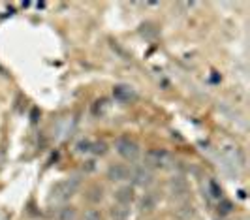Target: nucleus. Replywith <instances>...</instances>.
<instances>
[{
  "label": "nucleus",
  "mask_w": 250,
  "mask_h": 220,
  "mask_svg": "<svg viewBox=\"0 0 250 220\" xmlns=\"http://www.w3.org/2000/svg\"><path fill=\"white\" fill-rule=\"evenodd\" d=\"M218 220H222V219H218Z\"/></svg>",
  "instance_id": "obj_20"
},
{
  "label": "nucleus",
  "mask_w": 250,
  "mask_h": 220,
  "mask_svg": "<svg viewBox=\"0 0 250 220\" xmlns=\"http://www.w3.org/2000/svg\"><path fill=\"white\" fill-rule=\"evenodd\" d=\"M79 190V181L77 179H64V181H59V183L53 186L51 190V198L55 201H68L72 199Z\"/></svg>",
  "instance_id": "obj_1"
},
{
  "label": "nucleus",
  "mask_w": 250,
  "mask_h": 220,
  "mask_svg": "<svg viewBox=\"0 0 250 220\" xmlns=\"http://www.w3.org/2000/svg\"><path fill=\"white\" fill-rule=\"evenodd\" d=\"M209 186H211V190H213V196L214 198H220V194H222V190H220V188H218V186H216V183H211L209 184Z\"/></svg>",
  "instance_id": "obj_18"
},
{
  "label": "nucleus",
  "mask_w": 250,
  "mask_h": 220,
  "mask_svg": "<svg viewBox=\"0 0 250 220\" xmlns=\"http://www.w3.org/2000/svg\"><path fill=\"white\" fill-rule=\"evenodd\" d=\"M130 179L134 181L136 186H143V188H149L150 184L154 183V177L150 173L149 168H138V170L130 171Z\"/></svg>",
  "instance_id": "obj_4"
},
{
  "label": "nucleus",
  "mask_w": 250,
  "mask_h": 220,
  "mask_svg": "<svg viewBox=\"0 0 250 220\" xmlns=\"http://www.w3.org/2000/svg\"><path fill=\"white\" fill-rule=\"evenodd\" d=\"M130 168L126 164H111L107 168V179L113 183H123L126 179H130Z\"/></svg>",
  "instance_id": "obj_5"
},
{
  "label": "nucleus",
  "mask_w": 250,
  "mask_h": 220,
  "mask_svg": "<svg viewBox=\"0 0 250 220\" xmlns=\"http://www.w3.org/2000/svg\"><path fill=\"white\" fill-rule=\"evenodd\" d=\"M156 203H158V198L152 192H147V194L141 196V199H139V211L141 213H152L156 209Z\"/></svg>",
  "instance_id": "obj_10"
},
{
  "label": "nucleus",
  "mask_w": 250,
  "mask_h": 220,
  "mask_svg": "<svg viewBox=\"0 0 250 220\" xmlns=\"http://www.w3.org/2000/svg\"><path fill=\"white\" fill-rule=\"evenodd\" d=\"M90 153L96 154V156L107 154V143H105V141H96V143H92V151H90Z\"/></svg>",
  "instance_id": "obj_16"
},
{
  "label": "nucleus",
  "mask_w": 250,
  "mask_h": 220,
  "mask_svg": "<svg viewBox=\"0 0 250 220\" xmlns=\"http://www.w3.org/2000/svg\"><path fill=\"white\" fill-rule=\"evenodd\" d=\"M109 215H111L113 220H126L128 215H130V209L126 207V205H113Z\"/></svg>",
  "instance_id": "obj_11"
},
{
  "label": "nucleus",
  "mask_w": 250,
  "mask_h": 220,
  "mask_svg": "<svg viewBox=\"0 0 250 220\" xmlns=\"http://www.w3.org/2000/svg\"><path fill=\"white\" fill-rule=\"evenodd\" d=\"M109 110V102L105 100V98H100V100H96L94 104H92V113L96 115V117H104L105 113Z\"/></svg>",
  "instance_id": "obj_12"
},
{
  "label": "nucleus",
  "mask_w": 250,
  "mask_h": 220,
  "mask_svg": "<svg viewBox=\"0 0 250 220\" xmlns=\"http://www.w3.org/2000/svg\"><path fill=\"white\" fill-rule=\"evenodd\" d=\"M216 211H218V215H220V217H228V215L233 211V203H231L229 199H220Z\"/></svg>",
  "instance_id": "obj_14"
},
{
  "label": "nucleus",
  "mask_w": 250,
  "mask_h": 220,
  "mask_svg": "<svg viewBox=\"0 0 250 220\" xmlns=\"http://www.w3.org/2000/svg\"><path fill=\"white\" fill-rule=\"evenodd\" d=\"M83 220H104V215H102L98 209H88L83 215Z\"/></svg>",
  "instance_id": "obj_17"
},
{
  "label": "nucleus",
  "mask_w": 250,
  "mask_h": 220,
  "mask_svg": "<svg viewBox=\"0 0 250 220\" xmlns=\"http://www.w3.org/2000/svg\"><path fill=\"white\" fill-rule=\"evenodd\" d=\"M113 98L121 104H130L138 98V94L130 85H115L113 87Z\"/></svg>",
  "instance_id": "obj_6"
},
{
  "label": "nucleus",
  "mask_w": 250,
  "mask_h": 220,
  "mask_svg": "<svg viewBox=\"0 0 250 220\" xmlns=\"http://www.w3.org/2000/svg\"><path fill=\"white\" fill-rule=\"evenodd\" d=\"M171 164V154L164 149H150L145 154V168L149 170H167Z\"/></svg>",
  "instance_id": "obj_2"
},
{
  "label": "nucleus",
  "mask_w": 250,
  "mask_h": 220,
  "mask_svg": "<svg viewBox=\"0 0 250 220\" xmlns=\"http://www.w3.org/2000/svg\"><path fill=\"white\" fill-rule=\"evenodd\" d=\"M167 190L171 196H185L188 192V184L183 177H173L167 183Z\"/></svg>",
  "instance_id": "obj_8"
},
{
  "label": "nucleus",
  "mask_w": 250,
  "mask_h": 220,
  "mask_svg": "<svg viewBox=\"0 0 250 220\" xmlns=\"http://www.w3.org/2000/svg\"><path fill=\"white\" fill-rule=\"evenodd\" d=\"M115 199H117L119 205H126V207H128V205L136 199V196H134V186H130V184L119 186V188L115 190Z\"/></svg>",
  "instance_id": "obj_7"
},
{
  "label": "nucleus",
  "mask_w": 250,
  "mask_h": 220,
  "mask_svg": "<svg viewBox=\"0 0 250 220\" xmlns=\"http://www.w3.org/2000/svg\"><path fill=\"white\" fill-rule=\"evenodd\" d=\"M75 151H77L79 154H88V153L92 151V141H90V139H81V141H77Z\"/></svg>",
  "instance_id": "obj_15"
},
{
  "label": "nucleus",
  "mask_w": 250,
  "mask_h": 220,
  "mask_svg": "<svg viewBox=\"0 0 250 220\" xmlns=\"http://www.w3.org/2000/svg\"><path fill=\"white\" fill-rule=\"evenodd\" d=\"M53 220H77V209L74 205H62L53 213Z\"/></svg>",
  "instance_id": "obj_9"
},
{
  "label": "nucleus",
  "mask_w": 250,
  "mask_h": 220,
  "mask_svg": "<svg viewBox=\"0 0 250 220\" xmlns=\"http://www.w3.org/2000/svg\"><path fill=\"white\" fill-rule=\"evenodd\" d=\"M94 168H96V166H94V162H92V160H88V162H85V164H83V170H85V171H92Z\"/></svg>",
  "instance_id": "obj_19"
},
{
  "label": "nucleus",
  "mask_w": 250,
  "mask_h": 220,
  "mask_svg": "<svg viewBox=\"0 0 250 220\" xmlns=\"http://www.w3.org/2000/svg\"><path fill=\"white\" fill-rule=\"evenodd\" d=\"M115 151L119 153V156H123V158L128 160V162L138 160L139 154H141L139 145L134 139H130V137H119V139L115 141Z\"/></svg>",
  "instance_id": "obj_3"
},
{
  "label": "nucleus",
  "mask_w": 250,
  "mask_h": 220,
  "mask_svg": "<svg viewBox=\"0 0 250 220\" xmlns=\"http://www.w3.org/2000/svg\"><path fill=\"white\" fill-rule=\"evenodd\" d=\"M85 198H87L88 201H92V203H98L104 199V190H102V186H90L87 192H85Z\"/></svg>",
  "instance_id": "obj_13"
}]
</instances>
